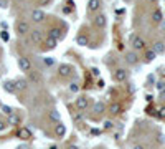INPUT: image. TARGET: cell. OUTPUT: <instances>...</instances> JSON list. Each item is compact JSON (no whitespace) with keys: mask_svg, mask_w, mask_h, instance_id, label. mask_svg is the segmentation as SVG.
I'll use <instances>...</instances> for the list:
<instances>
[{"mask_svg":"<svg viewBox=\"0 0 165 149\" xmlns=\"http://www.w3.org/2000/svg\"><path fill=\"white\" fill-rule=\"evenodd\" d=\"M50 37L55 38V40H59L63 37V32L59 30V28H51V30H50Z\"/></svg>","mask_w":165,"mask_h":149,"instance_id":"14","label":"cell"},{"mask_svg":"<svg viewBox=\"0 0 165 149\" xmlns=\"http://www.w3.org/2000/svg\"><path fill=\"white\" fill-rule=\"evenodd\" d=\"M157 90H159V91H163V90H165V83H163V81H159V83H157Z\"/></svg>","mask_w":165,"mask_h":149,"instance_id":"28","label":"cell"},{"mask_svg":"<svg viewBox=\"0 0 165 149\" xmlns=\"http://www.w3.org/2000/svg\"><path fill=\"white\" fill-rule=\"evenodd\" d=\"M0 7H7V0H0Z\"/></svg>","mask_w":165,"mask_h":149,"instance_id":"34","label":"cell"},{"mask_svg":"<svg viewBox=\"0 0 165 149\" xmlns=\"http://www.w3.org/2000/svg\"><path fill=\"white\" fill-rule=\"evenodd\" d=\"M10 84L12 83H5V84H3V86H5V90L7 91H15V86H10Z\"/></svg>","mask_w":165,"mask_h":149,"instance_id":"30","label":"cell"},{"mask_svg":"<svg viewBox=\"0 0 165 149\" xmlns=\"http://www.w3.org/2000/svg\"><path fill=\"white\" fill-rule=\"evenodd\" d=\"M154 51H155L157 55L163 53V51H165V43H163V42H157V43H154Z\"/></svg>","mask_w":165,"mask_h":149,"instance_id":"15","label":"cell"},{"mask_svg":"<svg viewBox=\"0 0 165 149\" xmlns=\"http://www.w3.org/2000/svg\"><path fill=\"white\" fill-rule=\"evenodd\" d=\"M114 80H116V81H126V80H127V70H124V68H117V70L114 71Z\"/></svg>","mask_w":165,"mask_h":149,"instance_id":"3","label":"cell"},{"mask_svg":"<svg viewBox=\"0 0 165 149\" xmlns=\"http://www.w3.org/2000/svg\"><path fill=\"white\" fill-rule=\"evenodd\" d=\"M30 17H31V20H33L35 23H40L43 18H45V12H43L41 9H37V10H33V12H31V15H30Z\"/></svg>","mask_w":165,"mask_h":149,"instance_id":"4","label":"cell"},{"mask_svg":"<svg viewBox=\"0 0 165 149\" xmlns=\"http://www.w3.org/2000/svg\"><path fill=\"white\" fill-rule=\"evenodd\" d=\"M126 2H129V0H126Z\"/></svg>","mask_w":165,"mask_h":149,"instance_id":"41","label":"cell"},{"mask_svg":"<svg viewBox=\"0 0 165 149\" xmlns=\"http://www.w3.org/2000/svg\"><path fill=\"white\" fill-rule=\"evenodd\" d=\"M18 66H20V70L22 71H30L31 70V61L28 58H25V56H20L18 58Z\"/></svg>","mask_w":165,"mask_h":149,"instance_id":"2","label":"cell"},{"mask_svg":"<svg viewBox=\"0 0 165 149\" xmlns=\"http://www.w3.org/2000/svg\"><path fill=\"white\" fill-rule=\"evenodd\" d=\"M76 42H78L79 45H88V37H86V35H78Z\"/></svg>","mask_w":165,"mask_h":149,"instance_id":"24","label":"cell"},{"mask_svg":"<svg viewBox=\"0 0 165 149\" xmlns=\"http://www.w3.org/2000/svg\"><path fill=\"white\" fill-rule=\"evenodd\" d=\"M76 106H78V110H88V106H89V99L86 98V96H79L78 99H76Z\"/></svg>","mask_w":165,"mask_h":149,"instance_id":"5","label":"cell"},{"mask_svg":"<svg viewBox=\"0 0 165 149\" xmlns=\"http://www.w3.org/2000/svg\"><path fill=\"white\" fill-rule=\"evenodd\" d=\"M18 123H20V118H18L17 114H13V113L9 114V124H10V126H17Z\"/></svg>","mask_w":165,"mask_h":149,"instance_id":"18","label":"cell"},{"mask_svg":"<svg viewBox=\"0 0 165 149\" xmlns=\"http://www.w3.org/2000/svg\"><path fill=\"white\" fill-rule=\"evenodd\" d=\"M50 2H51V0H40V5L46 7V5H50Z\"/></svg>","mask_w":165,"mask_h":149,"instance_id":"32","label":"cell"},{"mask_svg":"<svg viewBox=\"0 0 165 149\" xmlns=\"http://www.w3.org/2000/svg\"><path fill=\"white\" fill-rule=\"evenodd\" d=\"M27 84H28V81L27 80H18V81H15V90H18V91H23V90H27Z\"/></svg>","mask_w":165,"mask_h":149,"instance_id":"13","label":"cell"},{"mask_svg":"<svg viewBox=\"0 0 165 149\" xmlns=\"http://www.w3.org/2000/svg\"><path fill=\"white\" fill-rule=\"evenodd\" d=\"M58 73H59V76H70L71 75V66H68V65H61L58 68Z\"/></svg>","mask_w":165,"mask_h":149,"instance_id":"12","label":"cell"},{"mask_svg":"<svg viewBox=\"0 0 165 149\" xmlns=\"http://www.w3.org/2000/svg\"><path fill=\"white\" fill-rule=\"evenodd\" d=\"M131 42H132V48H134V50H144V48H145V42H144L139 35H134Z\"/></svg>","mask_w":165,"mask_h":149,"instance_id":"1","label":"cell"},{"mask_svg":"<svg viewBox=\"0 0 165 149\" xmlns=\"http://www.w3.org/2000/svg\"><path fill=\"white\" fill-rule=\"evenodd\" d=\"M17 149H28V146H27V144H22V146H18Z\"/></svg>","mask_w":165,"mask_h":149,"instance_id":"36","label":"cell"},{"mask_svg":"<svg viewBox=\"0 0 165 149\" xmlns=\"http://www.w3.org/2000/svg\"><path fill=\"white\" fill-rule=\"evenodd\" d=\"M126 61L129 63V65H135V63L139 61V56L135 51H129V53H126Z\"/></svg>","mask_w":165,"mask_h":149,"instance_id":"9","label":"cell"},{"mask_svg":"<svg viewBox=\"0 0 165 149\" xmlns=\"http://www.w3.org/2000/svg\"><path fill=\"white\" fill-rule=\"evenodd\" d=\"M15 2H23V0H15Z\"/></svg>","mask_w":165,"mask_h":149,"instance_id":"40","label":"cell"},{"mask_svg":"<svg viewBox=\"0 0 165 149\" xmlns=\"http://www.w3.org/2000/svg\"><path fill=\"white\" fill-rule=\"evenodd\" d=\"M160 30L165 32V20H162V22H160Z\"/></svg>","mask_w":165,"mask_h":149,"instance_id":"33","label":"cell"},{"mask_svg":"<svg viewBox=\"0 0 165 149\" xmlns=\"http://www.w3.org/2000/svg\"><path fill=\"white\" fill-rule=\"evenodd\" d=\"M30 136H31V134H30V131H28V129H25V128L18 131V138H20V139H28Z\"/></svg>","mask_w":165,"mask_h":149,"instance_id":"19","label":"cell"},{"mask_svg":"<svg viewBox=\"0 0 165 149\" xmlns=\"http://www.w3.org/2000/svg\"><path fill=\"white\" fill-rule=\"evenodd\" d=\"M28 78H30V80H31V81H33V83H37V81H38V75L35 73V71H31V70L28 71Z\"/></svg>","mask_w":165,"mask_h":149,"instance_id":"25","label":"cell"},{"mask_svg":"<svg viewBox=\"0 0 165 149\" xmlns=\"http://www.w3.org/2000/svg\"><path fill=\"white\" fill-rule=\"evenodd\" d=\"M3 128H5V123H3V121H0V131H2Z\"/></svg>","mask_w":165,"mask_h":149,"instance_id":"37","label":"cell"},{"mask_svg":"<svg viewBox=\"0 0 165 149\" xmlns=\"http://www.w3.org/2000/svg\"><path fill=\"white\" fill-rule=\"evenodd\" d=\"M55 134L58 136V138H63L64 134H66V126H64L63 123H56V126H55Z\"/></svg>","mask_w":165,"mask_h":149,"instance_id":"8","label":"cell"},{"mask_svg":"<svg viewBox=\"0 0 165 149\" xmlns=\"http://www.w3.org/2000/svg\"><path fill=\"white\" fill-rule=\"evenodd\" d=\"M109 111L112 113V114H119V113H120V104L119 103H112L111 108H109Z\"/></svg>","mask_w":165,"mask_h":149,"instance_id":"20","label":"cell"},{"mask_svg":"<svg viewBox=\"0 0 165 149\" xmlns=\"http://www.w3.org/2000/svg\"><path fill=\"white\" fill-rule=\"evenodd\" d=\"M163 43H165V42H163Z\"/></svg>","mask_w":165,"mask_h":149,"instance_id":"42","label":"cell"},{"mask_svg":"<svg viewBox=\"0 0 165 149\" xmlns=\"http://www.w3.org/2000/svg\"><path fill=\"white\" fill-rule=\"evenodd\" d=\"M101 7V0H89L88 2V10L89 12H98Z\"/></svg>","mask_w":165,"mask_h":149,"instance_id":"10","label":"cell"},{"mask_svg":"<svg viewBox=\"0 0 165 149\" xmlns=\"http://www.w3.org/2000/svg\"><path fill=\"white\" fill-rule=\"evenodd\" d=\"M152 20H154L155 23H160V22L163 20L162 12H160V10H154V13H152Z\"/></svg>","mask_w":165,"mask_h":149,"instance_id":"17","label":"cell"},{"mask_svg":"<svg viewBox=\"0 0 165 149\" xmlns=\"http://www.w3.org/2000/svg\"><path fill=\"white\" fill-rule=\"evenodd\" d=\"M17 32H18V35H25L30 32V25H28V22H17Z\"/></svg>","mask_w":165,"mask_h":149,"instance_id":"7","label":"cell"},{"mask_svg":"<svg viewBox=\"0 0 165 149\" xmlns=\"http://www.w3.org/2000/svg\"><path fill=\"white\" fill-rule=\"evenodd\" d=\"M155 56H157V53L154 50H149L145 53V60H147V61H152V60H155Z\"/></svg>","mask_w":165,"mask_h":149,"instance_id":"23","label":"cell"},{"mask_svg":"<svg viewBox=\"0 0 165 149\" xmlns=\"http://www.w3.org/2000/svg\"><path fill=\"white\" fill-rule=\"evenodd\" d=\"M134 149H145L144 146H140V144H137V146H134Z\"/></svg>","mask_w":165,"mask_h":149,"instance_id":"38","label":"cell"},{"mask_svg":"<svg viewBox=\"0 0 165 149\" xmlns=\"http://www.w3.org/2000/svg\"><path fill=\"white\" fill-rule=\"evenodd\" d=\"M112 126H114L112 121H104V129H112Z\"/></svg>","mask_w":165,"mask_h":149,"instance_id":"27","label":"cell"},{"mask_svg":"<svg viewBox=\"0 0 165 149\" xmlns=\"http://www.w3.org/2000/svg\"><path fill=\"white\" fill-rule=\"evenodd\" d=\"M56 43H58V40H55V38H51V37L46 38V48H55Z\"/></svg>","mask_w":165,"mask_h":149,"instance_id":"21","label":"cell"},{"mask_svg":"<svg viewBox=\"0 0 165 149\" xmlns=\"http://www.w3.org/2000/svg\"><path fill=\"white\" fill-rule=\"evenodd\" d=\"M68 149H79V147L76 146V144H71V146H68Z\"/></svg>","mask_w":165,"mask_h":149,"instance_id":"35","label":"cell"},{"mask_svg":"<svg viewBox=\"0 0 165 149\" xmlns=\"http://www.w3.org/2000/svg\"><path fill=\"white\" fill-rule=\"evenodd\" d=\"M2 111L5 113V114H12V108L10 106H2Z\"/></svg>","mask_w":165,"mask_h":149,"instance_id":"29","label":"cell"},{"mask_svg":"<svg viewBox=\"0 0 165 149\" xmlns=\"http://www.w3.org/2000/svg\"><path fill=\"white\" fill-rule=\"evenodd\" d=\"M106 23H107V18H106V15H104V13H99V15H96V17H94V25L98 28H104V27H106Z\"/></svg>","mask_w":165,"mask_h":149,"instance_id":"6","label":"cell"},{"mask_svg":"<svg viewBox=\"0 0 165 149\" xmlns=\"http://www.w3.org/2000/svg\"><path fill=\"white\" fill-rule=\"evenodd\" d=\"M159 116H160V118H165V106H162L159 110Z\"/></svg>","mask_w":165,"mask_h":149,"instance_id":"31","label":"cell"},{"mask_svg":"<svg viewBox=\"0 0 165 149\" xmlns=\"http://www.w3.org/2000/svg\"><path fill=\"white\" fill-rule=\"evenodd\" d=\"M50 119H51V121H56V123H58V121H59V113L56 111V110L50 111Z\"/></svg>","mask_w":165,"mask_h":149,"instance_id":"22","label":"cell"},{"mask_svg":"<svg viewBox=\"0 0 165 149\" xmlns=\"http://www.w3.org/2000/svg\"><path fill=\"white\" fill-rule=\"evenodd\" d=\"M50 149H56V146H51V147H50Z\"/></svg>","mask_w":165,"mask_h":149,"instance_id":"39","label":"cell"},{"mask_svg":"<svg viewBox=\"0 0 165 149\" xmlns=\"http://www.w3.org/2000/svg\"><path fill=\"white\" fill-rule=\"evenodd\" d=\"M104 110H106L104 103H96L94 106H92V111H94L96 114H101V113H104Z\"/></svg>","mask_w":165,"mask_h":149,"instance_id":"16","label":"cell"},{"mask_svg":"<svg viewBox=\"0 0 165 149\" xmlns=\"http://www.w3.org/2000/svg\"><path fill=\"white\" fill-rule=\"evenodd\" d=\"M30 38H31V42L40 43L41 42V32L40 30H30Z\"/></svg>","mask_w":165,"mask_h":149,"instance_id":"11","label":"cell"},{"mask_svg":"<svg viewBox=\"0 0 165 149\" xmlns=\"http://www.w3.org/2000/svg\"><path fill=\"white\" fill-rule=\"evenodd\" d=\"M78 90H79L78 83H71V84H70V91H73V93H76Z\"/></svg>","mask_w":165,"mask_h":149,"instance_id":"26","label":"cell"}]
</instances>
